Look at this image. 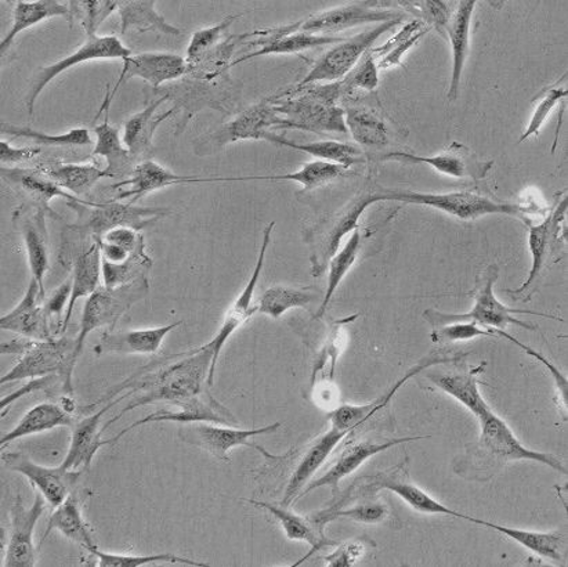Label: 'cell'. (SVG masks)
Instances as JSON below:
<instances>
[{"mask_svg":"<svg viewBox=\"0 0 568 567\" xmlns=\"http://www.w3.org/2000/svg\"><path fill=\"white\" fill-rule=\"evenodd\" d=\"M212 358V351L204 345L199 350L174 356L173 362H165L160 367L149 366L140 369L131 378L111 387L100 401L83 408V413L93 412L100 404L112 401L121 403L123 398L134 396L126 407H123L103 426L105 431L123 415L148 404L171 402L179 408L187 406L210 393L207 375H210Z\"/></svg>","mask_w":568,"mask_h":567,"instance_id":"obj_1","label":"cell"},{"mask_svg":"<svg viewBox=\"0 0 568 567\" xmlns=\"http://www.w3.org/2000/svg\"><path fill=\"white\" fill-rule=\"evenodd\" d=\"M339 81L328 85L288 89L268 98L275 112L283 118V129H297L313 133L346 134L345 110Z\"/></svg>","mask_w":568,"mask_h":567,"instance_id":"obj_2","label":"cell"},{"mask_svg":"<svg viewBox=\"0 0 568 567\" xmlns=\"http://www.w3.org/2000/svg\"><path fill=\"white\" fill-rule=\"evenodd\" d=\"M2 355H20L16 366L6 373L0 384L24 379L60 377L65 395H74L72 375L77 366L75 340L61 336L59 340H13L2 342Z\"/></svg>","mask_w":568,"mask_h":567,"instance_id":"obj_3","label":"cell"},{"mask_svg":"<svg viewBox=\"0 0 568 567\" xmlns=\"http://www.w3.org/2000/svg\"><path fill=\"white\" fill-rule=\"evenodd\" d=\"M396 4L397 2H381V0L353 2L313 14L306 20L295 22V24L264 28V30L251 32V38L261 37L258 41H266V39H277L296 32L334 37L336 32L369 24V22H381L382 24V22L406 19V13L393 8Z\"/></svg>","mask_w":568,"mask_h":567,"instance_id":"obj_4","label":"cell"},{"mask_svg":"<svg viewBox=\"0 0 568 567\" xmlns=\"http://www.w3.org/2000/svg\"><path fill=\"white\" fill-rule=\"evenodd\" d=\"M376 201H398L404 202V204L433 207V210L447 213V215L457 217L459 221H476V219L487 215L519 216L521 221H526L525 215L527 213L530 215V213L539 212L534 210L532 206L498 202L485 195L468 193V191L429 194L410 190L378 189L376 190Z\"/></svg>","mask_w":568,"mask_h":567,"instance_id":"obj_5","label":"cell"},{"mask_svg":"<svg viewBox=\"0 0 568 567\" xmlns=\"http://www.w3.org/2000/svg\"><path fill=\"white\" fill-rule=\"evenodd\" d=\"M499 276V267L497 265H489L485 271L477 274L475 290L471 296L475 300V306L468 313H443L437 311H426L424 313L425 320L433 325V328L440 327V325L457 322H474L485 328L505 330L510 324L526 330H536L534 325L521 322L515 318V314H525V316H538L545 318H554L561 322V318L550 316V314L532 311H521V308H511L505 306L503 302L494 294V285L497 283Z\"/></svg>","mask_w":568,"mask_h":567,"instance_id":"obj_6","label":"cell"},{"mask_svg":"<svg viewBox=\"0 0 568 567\" xmlns=\"http://www.w3.org/2000/svg\"><path fill=\"white\" fill-rule=\"evenodd\" d=\"M375 202H378L376 190L365 186L345 206H342V210L323 217L307 230L305 241L311 249L308 260L312 263L313 277H322L328 271L329 262L339 251L342 240L358 227L359 217Z\"/></svg>","mask_w":568,"mask_h":567,"instance_id":"obj_7","label":"cell"},{"mask_svg":"<svg viewBox=\"0 0 568 567\" xmlns=\"http://www.w3.org/2000/svg\"><path fill=\"white\" fill-rule=\"evenodd\" d=\"M77 212L80 222L72 226L75 233L98 241L106 232L116 227H131L136 232L154 226L162 217L172 215L171 207L136 206L122 204L121 201L111 200L98 204L92 201L67 202Z\"/></svg>","mask_w":568,"mask_h":567,"instance_id":"obj_8","label":"cell"},{"mask_svg":"<svg viewBox=\"0 0 568 567\" xmlns=\"http://www.w3.org/2000/svg\"><path fill=\"white\" fill-rule=\"evenodd\" d=\"M566 213L567 196H564V200L556 201L555 206L541 223L532 224L528 219L523 221L527 226L528 249L531 252L532 266L520 288L505 291L514 300L530 301L545 269L550 265V262L560 260L556 254H559L566 240V235H564L566 233Z\"/></svg>","mask_w":568,"mask_h":567,"instance_id":"obj_9","label":"cell"},{"mask_svg":"<svg viewBox=\"0 0 568 567\" xmlns=\"http://www.w3.org/2000/svg\"><path fill=\"white\" fill-rule=\"evenodd\" d=\"M148 277L136 280V282L125 285L109 286L100 285L98 291L87 297L84 303L80 333L75 338V355L78 358L82 355L84 341L93 331L99 328L114 330L120 318L131 308L134 303L143 300L149 292Z\"/></svg>","mask_w":568,"mask_h":567,"instance_id":"obj_10","label":"cell"},{"mask_svg":"<svg viewBox=\"0 0 568 567\" xmlns=\"http://www.w3.org/2000/svg\"><path fill=\"white\" fill-rule=\"evenodd\" d=\"M403 20L382 22L379 26L368 28L364 32L357 33L352 38L345 39L337 43L335 48L328 50L314 63L313 69L296 87L292 89H302L316 85L318 82H337L342 81L348 72L362 60L363 55L368 52L371 47L390 31Z\"/></svg>","mask_w":568,"mask_h":567,"instance_id":"obj_11","label":"cell"},{"mask_svg":"<svg viewBox=\"0 0 568 567\" xmlns=\"http://www.w3.org/2000/svg\"><path fill=\"white\" fill-rule=\"evenodd\" d=\"M284 120L274 110L268 99L241 112L233 121L224 123L195 143V154L206 156L217 153L227 145L244 140H262L272 129H283Z\"/></svg>","mask_w":568,"mask_h":567,"instance_id":"obj_12","label":"cell"},{"mask_svg":"<svg viewBox=\"0 0 568 567\" xmlns=\"http://www.w3.org/2000/svg\"><path fill=\"white\" fill-rule=\"evenodd\" d=\"M281 423H275L262 428L255 429H239L233 428L232 425L212 424V423H193L183 424L179 431L180 439L189 443L191 446L202 448L219 462L230 463L229 453L239 446H246L256 448L266 458L275 459L273 454L264 450L262 446L251 442L253 437L273 434L278 431Z\"/></svg>","mask_w":568,"mask_h":567,"instance_id":"obj_13","label":"cell"},{"mask_svg":"<svg viewBox=\"0 0 568 567\" xmlns=\"http://www.w3.org/2000/svg\"><path fill=\"white\" fill-rule=\"evenodd\" d=\"M132 50L126 48L116 37H88L82 47L67 58L55 61V63L38 70L33 75L30 88L26 95V105L30 115L33 114V107L37 104L39 95L47 89L50 82L55 80L65 71L88 61L94 60H125L131 58Z\"/></svg>","mask_w":568,"mask_h":567,"instance_id":"obj_14","label":"cell"},{"mask_svg":"<svg viewBox=\"0 0 568 567\" xmlns=\"http://www.w3.org/2000/svg\"><path fill=\"white\" fill-rule=\"evenodd\" d=\"M185 74H187V63H185V59L182 55L172 53L132 54L131 58L123 60L120 78H118L112 91L106 88L103 104H101L94 121H98L104 112L105 115H109L112 100L115 99L123 83L132 80V78H140V80L148 82L149 85L159 89L163 83L178 81Z\"/></svg>","mask_w":568,"mask_h":567,"instance_id":"obj_15","label":"cell"},{"mask_svg":"<svg viewBox=\"0 0 568 567\" xmlns=\"http://www.w3.org/2000/svg\"><path fill=\"white\" fill-rule=\"evenodd\" d=\"M481 426L480 447L499 462H534L567 475V469L554 454L530 450L521 445L505 421L488 408L479 418Z\"/></svg>","mask_w":568,"mask_h":567,"instance_id":"obj_16","label":"cell"},{"mask_svg":"<svg viewBox=\"0 0 568 567\" xmlns=\"http://www.w3.org/2000/svg\"><path fill=\"white\" fill-rule=\"evenodd\" d=\"M274 227L275 222H272L266 229L263 230L261 251H258L256 265L255 269H253L250 282L246 283L244 291L241 292L237 300L234 301L232 307H230L227 313L224 314L221 330L217 331V334L213 336L211 342L205 344L213 353L210 375H207V385H210V387L213 386V379H215L219 357H221L223 347L226 346L227 341L232 338L235 331L243 327L247 320H250L253 314L257 312V306L252 307V300L253 295H255L258 279H261V274L263 272L264 261H266L267 250L270 243H272V234L274 232Z\"/></svg>","mask_w":568,"mask_h":567,"instance_id":"obj_17","label":"cell"},{"mask_svg":"<svg viewBox=\"0 0 568 567\" xmlns=\"http://www.w3.org/2000/svg\"><path fill=\"white\" fill-rule=\"evenodd\" d=\"M382 160H397L409 165H429L443 175L455 179H471L476 182L487 178L495 165L493 160H481L479 155L459 142H453L442 153L432 156L409 154L406 151H390L389 154L382 156Z\"/></svg>","mask_w":568,"mask_h":567,"instance_id":"obj_18","label":"cell"},{"mask_svg":"<svg viewBox=\"0 0 568 567\" xmlns=\"http://www.w3.org/2000/svg\"><path fill=\"white\" fill-rule=\"evenodd\" d=\"M44 498L36 493V502L30 508L17 497L10 507V537L4 549L3 567H33L37 565V547L33 533L43 515Z\"/></svg>","mask_w":568,"mask_h":567,"instance_id":"obj_19","label":"cell"},{"mask_svg":"<svg viewBox=\"0 0 568 567\" xmlns=\"http://www.w3.org/2000/svg\"><path fill=\"white\" fill-rule=\"evenodd\" d=\"M2 462L6 468L27 477L53 508H58L74 492L75 483L82 475L71 473L61 465L55 468L43 467L21 453H3Z\"/></svg>","mask_w":568,"mask_h":567,"instance_id":"obj_20","label":"cell"},{"mask_svg":"<svg viewBox=\"0 0 568 567\" xmlns=\"http://www.w3.org/2000/svg\"><path fill=\"white\" fill-rule=\"evenodd\" d=\"M230 182L229 178H196V176H180L178 173L166 170L153 160H145L139 162L134 166L131 176L111 189H121L128 186V190L118 191L112 196L114 201L129 200L131 204H136L138 201L144 199L145 195L154 193L162 189L178 186V184H193V183H216Z\"/></svg>","mask_w":568,"mask_h":567,"instance_id":"obj_21","label":"cell"},{"mask_svg":"<svg viewBox=\"0 0 568 567\" xmlns=\"http://www.w3.org/2000/svg\"><path fill=\"white\" fill-rule=\"evenodd\" d=\"M44 211L39 207L21 205L14 213V223L19 227L22 243H24L28 265L32 280L41 288L42 300L44 297V276L49 271V235Z\"/></svg>","mask_w":568,"mask_h":567,"instance_id":"obj_22","label":"cell"},{"mask_svg":"<svg viewBox=\"0 0 568 567\" xmlns=\"http://www.w3.org/2000/svg\"><path fill=\"white\" fill-rule=\"evenodd\" d=\"M42 296L36 280L31 279L24 297L13 311L0 317V328L11 331L22 338L32 341L54 340V333L50 328V316L41 305Z\"/></svg>","mask_w":568,"mask_h":567,"instance_id":"obj_23","label":"cell"},{"mask_svg":"<svg viewBox=\"0 0 568 567\" xmlns=\"http://www.w3.org/2000/svg\"><path fill=\"white\" fill-rule=\"evenodd\" d=\"M153 423H179V424H193V423H212L222 425H239L237 421L233 417V414L229 412L223 404L219 403L211 393H206L205 396L199 398L187 406L180 407L179 412H169V409H160L153 414H149L148 417L136 421V423L128 426V428L120 432L111 439H106L109 445L112 443L120 442L123 436L128 435L139 426H144Z\"/></svg>","mask_w":568,"mask_h":567,"instance_id":"obj_24","label":"cell"},{"mask_svg":"<svg viewBox=\"0 0 568 567\" xmlns=\"http://www.w3.org/2000/svg\"><path fill=\"white\" fill-rule=\"evenodd\" d=\"M182 324L183 322H176L155 328L105 331L93 351L98 356L154 355L160 352L166 336Z\"/></svg>","mask_w":568,"mask_h":567,"instance_id":"obj_25","label":"cell"},{"mask_svg":"<svg viewBox=\"0 0 568 567\" xmlns=\"http://www.w3.org/2000/svg\"><path fill=\"white\" fill-rule=\"evenodd\" d=\"M115 404L114 401L106 403L99 412L74 424L69 453H67L64 462L60 464L61 467L78 474L89 470L100 448L109 446V443L103 441L104 429L101 428L100 423L103 415Z\"/></svg>","mask_w":568,"mask_h":567,"instance_id":"obj_26","label":"cell"},{"mask_svg":"<svg viewBox=\"0 0 568 567\" xmlns=\"http://www.w3.org/2000/svg\"><path fill=\"white\" fill-rule=\"evenodd\" d=\"M419 439H429V436L400 437V439L386 441L384 443L359 442L342 452L341 457L334 464L328 473L314 480L311 485L303 488L300 498L307 496L308 493L316 490L318 487H329L332 493H336L341 480L348 475L356 473L362 465L376 454L389 450V448Z\"/></svg>","mask_w":568,"mask_h":567,"instance_id":"obj_27","label":"cell"},{"mask_svg":"<svg viewBox=\"0 0 568 567\" xmlns=\"http://www.w3.org/2000/svg\"><path fill=\"white\" fill-rule=\"evenodd\" d=\"M2 178L17 193L27 196L32 206H37L44 212L54 213L50 210V201L58 199V196L67 202L83 201V199H78L69 191L61 189L41 168L39 170H27V168L3 166Z\"/></svg>","mask_w":568,"mask_h":567,"instance_id":"obj_28","label":"cell"},{"mask_svg":"<svg viewBox=\"0 0 568 567\" xmlns=\"http://www.w3.org/2000/svg\"><path fill=\"white\" fill-rule=\"evenodd\" d=\"M168 100L169 94H165L163 98L151 101L142 111L129 118L125 125H123L122 142L138 164L142 162V160H148L151 153H153V139L156 129H159L161 123L166 121L168 118L178 114V110L173 107V109L163 112V114L155 115L159 107Z\"/></svg>","mask_w":568,"mask_h":567,"instance_id":"obj_29","label":"cell"},{"mask_svg":"<svg viewBox=\"0 0 568 567\" xmlns=\"http://www.w3.org/2000/svg\"><path fill=\"white\" fill-rule=\"evenodd\" d=\"M347 436H351V434H347L345 431L331 428L312 443L301 463L297 464L295 473L292 475L288 486H286L285 496L281 505L290 507L291 504L297 502L303 488L307 486V483H311L312 477L323 467L332 452Z\"/></svg>","mask_w":568,"mask_h":567,"instance_id":"obj_30","label":"cell"},{"mask_svg":"<svg viewBox=\"0 0 568 567\" xmlns=\"http://www.w3.org/2000/svg\"><path fill=\"white\" fill-rule=\"evenodd\" d=\"M476 4V0H463L448 22L446 33L453 48V75L447 94L449 101L457 100L459 95L466 59L470 52V26Z\"/></svg>","mask_w":568,"mask_h":567,"instance_id":"obj_31","label":"cell"},{"mask_svg":"<svg viewBox=\"0 0 568 567\" xmlns=\"http://www.w3.org/2000/svg\"><path fill=\"white\" fill-rule=\"evenodd\" d=\"M368 490H379L386 488L396 493L398 497L406 502L410 508L418 510L420 514L427 515H447L454 518L465 519L470 522V516L459 514L457 510L448 508L447 505L438 503L420 487L415 486L414 483L408 480L406 474H378L374 477L373 482L368 485Z\"/></svg>","mask_w":568,"mask_h":567,"instance_id":"obj_32","label":"cell"},{"mask_svg":"<svg viewBox=\"0 0 568 567\" xmlns=\"http://www.w3.org/2000/svg\"><path fill=\"white\" fill-rule=\"evenodd\" d=\"M74 417L64 406L58 403H41L28 409L22 415L19 424L2 436L0 443L4 450L6 446L24 437L43 434V432L60 428V426L74 425Z\"/></svg>","mask_w":568,"mask_h":567,"instance_id":"obj_33","label":"cell"},{"mask_svg":"<svg viewBox=\"0 0 568 567\" xmlns=\"http://www.w3.org/2000/svg\"><path fill=\"white\" fill-rule=\"evenodd\" d=\"M345 110L347 132L363 148H385L389 144L390 131L378 112L367 105L352 103L351 100H342Z\"/></svg>","mask_w":568,"mask_h":567,"instance_id":"obj_34","label":"cell"},{"mask_svg":"<svg viewBox=\"0 0 568 567\" xmlns=\"http://www.w3.org/2000/svg\"><path fill=\"white\" fill-rule=\"evenodd\" d=\"M101 274H103V269H101V250L99 244L93 241L92 245L81 251L75 257L71 296L69 305H67L61 333H65L67 327H69L77 302L82 300V297H89L94 291H98Z\"/></svg>","mask_w":568,"mask_h":567,"instance_id":"obj_35","label":"cell"},{"mask_svg":"<svg viewBox=\"0 0 568 567\" xmlns=\"http://www.w3.org/2000/svg\"><path fill=\"white\" fill-rule=\"evenodd\" d=\"M54 17H64L70 20L69 2H59V0H36V2H26L20 0L16 3L13 11V26H11L8 36L0 42V54H4L13 44L14 39L21 32L30 30L39 22L54 19Z\"/></svg>","mask_w":568,"mask_h":567,"instance_id":"obj_36","label":"cell"},{"mask_svg":"<svg viewBox=\"0 0 568 567\" xmlns=\"http://www.w3.org/2000/svg\"><path fill=\"white\" fill-rule=\"evenodd\" d=\"M471 524L488 527V529L500 533L510 540L519 543L521 547L545 559L561 563L566 553V536L561 531L539 533L530 530L515 529L497 524H489L487 520L470 518Z\"/></svg>","mask_w":568,"mask_h":567,"instance_id":"obj_37","label":"cell"},{"mask_svg":"<svg viewBox=\"0 0 568 567\" xmlns=\"http://www.w3.org/2000/svg\"><path fill=\"white\" fill-rule=\"evenodd\" d=\"M247 503L255 505L256 508L267 510L270 515L274 516V519L280 522L281 527L285 533V537L290 541H303L312 546V553L306 558L323 547L335 546L334 541L326 540L324 537L323 529L314 524L311 518H303L301 515H296L288 509V507H280V505L255 502V499H247Z\"/></svg>","mask_w":568,"mask_h":567,"instance_id":"obj_38","label":"cell"},{"mask_svg":"<svg viewBox=\"0 0 568 567\" xmlns=\"http://www.w3.org/2000/svg\"><path fill=\"white\" fill-rule=\"evenodd\" d=\"M155 0H120L121 33L129 31L160 32L163 36L180 37L182 31L169 24L155 9Z\"/></svg>","mask_w":568,"mask_h":567,"instance_id":"obj_39","label":"cell"},{"mask_svg":"<svg viewBox=\"0 0 568 567\" xmlns=\"http://www.w3.org/2000/svg\"><path fill=\"white\" fill-rule=\"evenodd\" d=\"M264 142L283 145V148L301 151L308 155L316 156V159L334 162L348 168L363 164L365 162V155L363 151L348 143L334 142V140H326V142H314V143H295L292 140L278 136L273 132L264 133Z\"/></svg>","mask_w":568,"mask_h":567,"instance_id":"obj_40","label":"cell"},{"mask_svg":"<svg viewBox=\"0 0 568 567\" xmlns=\"http://www.w3.org/2000/svg\"><path fill=\"white\" fill-rule=\"evenodd\" d=\"M95 144L92 155L104 156L106 160L105 171L111 179L131 176L136 162L123 144L120 138V129L112 126L109 115L101 125L94 128Z\"/></svg>","mask_w":568,"mask_h":567,"instance_id":"obj_41","label":"cell"},{"mask_svg":"<svg viewBox=\"0 0 568 567\" xmlns=\"http://www.w3.org/2000/svg\"><path fill=\"white\" fill-rule=\"evenodd\" d=\"M53 530L60 531L65 538L88 549V551L95 546L87 522L83 519L80 499H78L75 492H72L65 502L54 508V513L50 515L42 543Z\"/></svg>","mask_w":568,"mask_h":567,"instance_id":"obj_42","label":"cell"},{"mask_svg":"<svg viewBox=\"0 0 568 567\" xmlns=\"http://www.w3.org/2000/svg\"><path fill=\"white\" fill-rule=\"evenodd\" d=\"M346 38L341 37H325V36H311V33H291V36L281 37L277 39H266V41H246L244 33V41L250 47H261L256 52L244 55L239 60H235L232 67L245 63L247 60L261 58V55H273V54H292L306 52L316 48L325 47V44H337L345 41Z\"/></svg>","mask_w":568,"mask_h":567,"instance_id":"obj_43","label":"cell"},{"mask_svg":"<svg viewBox=\"0 0 568 567\" xmlns=\"http://www.w3.org/2000/svg\"><path fill=\"white\" fill-rule=\"evenodd\" d=\"M348 172L351 170L346 166L318 160L308 162L302 166L301 171L286 173V175L230 178V182L288 181L300 183L303 191H312L324 188L336 179L348 176Z\"/></svg>","mask_w":568,"mask_h":567,"instance_id":"obj_44","label":"cell"},{"mask_svg":"<svg viewBox=\"0 0 568 567\" xmlns=\"http://www.w3.org/2000/svg\"><path fill=\"white\" fill-rule=\"evenodd\" d=\"M427 379L468 408L477 419L489 408L479 391V382L471 373L427 374Z\"/></svg>","mask_w":568,"mask_h":567,"instance_id":"obj_45","label":"cell"},{"mask_svg":"<svg viewBox=\"0 0 568 567\" xmlns=\"http://www.w3.org/2000/svg\"><path fill=\"white\" fill-rule=\"evenodd\" d=\"M41 170L52 178L61 189L81 199L89 194L101 179L110 178L105 170L94 164H52L43 165Z\"/></svg>","mask_w":568,"mask_h":567,"instance_id":"obj_46","label":"cell"},{"mask_svg":"<svg viewBox=\"0 0 568 567\" xmlns=\"http://www.w3.org/2000/svg\"><path fill=\"white\" fill-rule=\"evenodd\" d=\"M430 31V28L427 27L424 21L413 20L404 26L403 30L389 39L384 47L371 49L376 64H378V69L387 70L390 69V67H404L403 55L406 54L410 48H414L415 44L420 41V38H424L426 33Z\"/></svg>","mask_w":568,"mask_h":567,"instance_id":"obj_47","label":"cell"},{"mask_svg":"<svg viewBox=\"0 0 568 567\" xmlns=\"http://www.w3.org/2000/svg\"><path fill=\"white\" fill-rule=\"evenodd\" d=\"M364 240L363 227L358 226L347 240V243L343 245V249L337 251L335 256L332 257L328 269V288H326L322 306L318 307L316 317L322 318L326 311H328L329 302L334 296L337 288H339L343 279L347 276L351 269L356 263L359 250H362Z\"/></svg>","mask_w":568,"mask_h":567,"instance_id":"obj_48","label":"cell"},{"mask_svg":"<svg viewBox=\"0 0 568 567\" xmlns=\"http://www.w3.org/2000/svg\"><path fill=\"white\" fill-rule=\"evenodd\" d=\"M317 300V294L311 288H292V286L274 285L264 291L257 303V312L274 320L280 318L291 308H306Z\"/></svg>","mask_w":568,"mask_h":567,"instance_id":"obj_49","label":"cell"},{"mask_svg":"<svg viewBox=\"0 0 568 567\" xmlns=\"http://www.w3.org/2000/svg\"><path fill=\"white\" fill-rule=\"evenodd\" d=\"M2 133L8 134L10 138H22L31 140V142L39 145H54V148H84V145H92L93 139L90 136L89 129L87 128H72L69 132L60 134H49L36 131L30 126H17L11 123H2Z\"/></svg>","mask_w":568,"mask_h":567,"instance_id":"obj_50","label":"cell"},{"mask_svg":"<svg viewBox=\"0 0 568 567\" xmlns=\"http://www.w3.org/2000/svg\"><path fill=\"white\" fill-rule=\"evenodd\" d=\"M69 6L71 24L78 22L88 37H95L100 26L120 10V0H71Z\"/></svg>","mask_w":568,"mask_h":567,"instance_id":"obj_51","label":"cell"},{"mask_svg":"<svg viewBox=\"0 0 568 567\" xmlns=\"http://www.w3.org/2000/svg\"><path fill=\"white\" fill-rule=\"evenodd\" d=\"M89 553L94 555L99 560V567H142L151 564H171L183 565L193 567H206V564L199 563V560L178 557L172 554H155V555H125L112 554L100 551L98 546L89 549Z\"/></svg>","mask_w":568,"mask_h":567,"instance_id":"obj_52","label":"cell"},{"mask_svg":"<svg viewBox=\"0 0 568 567\" xmlns=\"http://www.w3.org/2000/svg\"><path fill=\"white\" fill-rule=\"evenodd\" d=\"M358 314H353V316L337 320V322L332 325L328 338H326L322 351L318 352L317 361L314 363L312 385H314L317 375L323 372L326 364H329V379L334 381L337 358L341 357L347 344V325L356 322Z\"/></svg>","mask_w":568,"mask_h":567,"instance_id":"obj_53","label":"cell"},{"mask_svg":"<svg viewBox=\"0 0 568 567\" xmlns=\"http://www.w3.org/2000/svg\"><path fill=\"white\" fill-rule=\"evenodd\" d=\"M565 80L566 75L560 78L554 85L545 88L544 91L537 95L536 100H534L531 121L528 123L525 133L521 134L519 143H525L528 139L537 136L555 107L566 103L568 94L567 88L561 87V82Z\"/></svg>","mask_w":568,"mask_h":567,"instance_id":"obj_54","label":"cell"},{"mask_svg":"<svg viewBox=\"0 0 568 567\" xmlns=\"http://www.w3.org/2000/svg\"><path fill=\"white\" fill-rule=\"evenodd\" d=\"M240 17L241 16H229L216 26L194 32V36L191 37L187 55H185L187 69L199 64L212 49H215L217 44L222 42L224 33L227 32L229 28L232 27Z\"/></svg>","mask_w":568,"mask_h":567,"instance_id":"obj_55","label":"cell"},{"mask_svg":"<svg viewBox=\"0 0 568 567\" xmlns=\"http://www.w3.org/2000/svg\"><path fill=\"white\" fill-rule=\"evenodd\" d=\"M378 70V64L369 49L356 67L339 81L343 99L352 98L356 91L374 92L379 85Z\"/></svg>","mask_w":568,"mask_h":567,"instance_id":"obj_56","label":"cell"},{"mask_svg":"<svg viewBox=\"0 0 568 567\" xmlns=\"http://www.w3.org/2000/svg\"><path fill=\"white\" fill-rule=\"evenodd\" d=\"M386 516L387 509L385 505L379 503H367L356 505V507L348 509L322 510V513L312 515L311 519L320 527V529H324V526L328 524V522L335 519H351L359 522V524L374 525L379 524V522H384Z\"/></svg>","mask_w":568,"mask_h":567,"instance_id":"obj_57","label":"cell"},{"mask_svg":"<svg viewBox=\"0 0 568 567\" xmlns=\"http://www.w3.org/2000/svg\"><path fill=\"white\" fill-rule=\"evenodd\" d=\"M398 4L406 6L408 13L416 20L420 19L430 30H436L443 38H447L446 31L453 10L446 2L419 0V2H398Z\"/></svg>","mask_w":568,"mask_h":567,"instance_id":"obj_58","label":"cell"},{"mask_svg":"<svg viewBox=\"0 0 568 567\" xmlns=\"http://www.w3.org/2000/svg\"><path fill=\"white\" fill-rule=\"evenodd\" d=\"M488 336V338H498L493 328H485L474 322H457L440 325L432 331L430 338L435 344H454Z\"/></svg>","mask_w":568,"mask_h":567,"instance_id":"obj_59","label":"cell"},{"mask_svg":"<svg viewBox=\"0 0 568 567\" xmlns=\"http://www.w3.org/2000/svg\"><path fill=\"white\" fill-rule=\"evenodd\" d=\"M494 330V328H493ZM495 335L498 338L508 340L511 344L519 346L521 351H525L528 356L536 358L537 362L541 363L545 368L548 369L550 377L554 378L556 387H558L559 395V404L564 407V415L566 418L567 415V398H568V382L564 374L559 372V368L555 366L552 362H549L547 357L541 355V353L532 350V347L523 344V342L517 341L515 336L506 333L505 330H494Z\"/></svg>","mask_w":568,"mask_h":567,"instance_id":"obj_60","label":"cell"},{"mask_svg":"<svg viewBox=\"0 0 568 567\" xmlns=\"http://www.w3.org/2000/svg\"><path fill=\"white\" fill-rule=\"evenodd\" d=\"M364 543L351 541L343 544L335 553L325 557L326 565L331 567H351L364 555Z\"/></svg>","mask_w":568,"mask_h":567,"instance_id":"obj_61","label":"cell"},{"mask_svg":"<svg viewBox=\"0 0 568 567\" xmlns=\"http://www.w3.org/2000/svg\"><path fill=\"white\" fill-rule=\"evenodd\" d=\"M71 290L72 280H69V282L61 285L60 288L55 290L52 297H49V300L43 303V306L44 308H47L50 318H53V316H58L60 322V333L61 330H63L64 314L67 311L65 303L70 302Z\"/></svg>","mask_w":568,"mask_h":567,"instance_id":"obj_62","label":"cell"},{"mask_svg":"<svg viewBox=\"0 0 568 567\" xmlns=\"http://www.w3.org/2000/svg\"><path fill=\"white\" fill-rule=\"evenodd\" d=\"M41 153V148L19 149L6 142V140L0 142V161H2V164H19V162L31 161Z\"/></svg>","mask_w":568,"mask_h":567,"instance_id":"obj_63","label":"cell"}]
</instances>
